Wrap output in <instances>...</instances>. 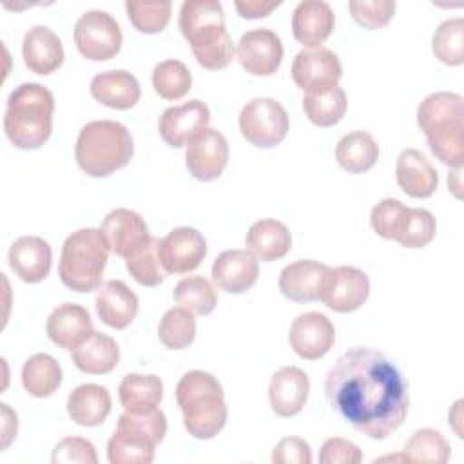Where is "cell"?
<instances>
[{"label":"cell","mask_w":464,"mask_h":464,"mask_svg":"<svg viewBox=\"0 0 464 464\" xmlns=\"http://www.w3.org/2000/svg\"><path fill=\"white\" fill-rule=\"evenodd\" d=\"M179 31L196 62L208 71L230 65L234 44L225 27V13L216 0H187L179 9Z\"/></svg>","instance_id":"cell-2"},{"label":"cell","mask_w":464,"mask_h":464,"mask_svg":"<svg viewBox=\"0 0 464 464\" xmlns=\"http://www.w3.org/2000/svg\"><path fill=\"white\" fill-rule=\"evenodd\" d=\"M437 221L426 208H410L408 221L397 243L404 248H422L435 237Z\"/></svg>","instance_id":"cell-44"},{"label":"cell","mask_w":464,"mask_h":464,"mask_svg":"<svg viewBox=\"0 0 464 464\" xmlns=\"http://www.w3.org/2000/svg\"><path fill=\"white\" fill-rule=\"evenodd\" d=\"M121 27L107 11H87L74 25V44L80 54L91 62L114 58L121 49Z\"/></svg>","instance_id":"cell-10"},{"label":"cell","mask_w":464,"mask_h":464,"mask_svg":"<svg viewBox=\"0 0 464 464\" xmlns=\"http://www.w3.org/2000/svg\"><path fill=\"white\" fill-rule=\"evenodd\" d=\"M324 393L339 417L375 440L392 435L408 415L410 395L402 373L372 348L344 352L326 373Z\"/></svg>","instance_id":"cell-1"},{"label":"cell","mask_w":464,"mask_h":464,"mask_svg":"<svg viewBox=\"0 0 464 464\" xmlns=\"http://www.w3.org/2000/svg\"><path fill=\"white\" fill-rule=\"evenodd\" d=\"M290 348L306 361L324 357L335 343V328L332 321L319 312H306L294 319L288 332Z\"/></svg>","instance_id":"cell-15"},{"label":"cell","mask_w":464,"mask_h":464,"mask_svg":"<svg viewBox=\"0 0 464 464\" xmlns=\"http://www.w3.org/2000/svg\"><path fill=\"white\" fill-rule=\"evenodd\" d=\"M165 435L167 419L160 408L145 413L125 411L107 442V459L111 464H150Z\"/></svg>","instance_id":"cell-8"},{"label":"cell","mask_w":464,"mask_h":464,"mask_svg":"<svg viewBox=\"0 0 464 464\" xmlns=\"http://www.w3.org/2000/svg\"><path fill=\"white\" fill-rule=\"evenodd\" d=\"M22 56L31 72L51 74L63 63V45L53 29L34 25L24 36Z\"/></svg>","instance_id":"cell-26"},{"label":"cell","mask_w":464,"mask_h":464,"mask_svg":"<svg viewBox=\"0 0 464 464\" xmlns=\"http://www.w3.org/2000/svg\"><path fill=\"white\" fill-rule=\"evenodd\" d=\"M370 295L368 276L355 266L332 268L321 299L330 310L339 314L355 312L361 308Z\"/></svg>","instance_id":"cell-16"},{"label":"cell","mask_w":464,"mask_h":464,"mask_svg":"<svg viewBox=\"0 0 464 464\" xmlns=\"http://www.w3.org/2000/svg\"><path fill=\"white\" fill-rule=\"evenodd\" d=\"M0 406H2V437H4L2 448L5 450L11 444V440L16 437L18 420H16V413L7 404H0Z\"/></svg>","instance_id":"cell-50"},{"label":"cell","mask_w":464,"mask_h":464,"mask_svg":"<svg viewBox=\"0 0 464 464\" xmlns=\"http://www.w3.org/2000/svg\"><path fill=\"white\" fill-rule=\"evenodd\" d=\"M62 384V366L49 353H34L22 366L24 390L38 399L53 395Z\"/></svg>","instance_id":"cell-34"},{"label":"cell","mask_w":464,"mask_h":464,"mask_svg":"<svg viewBox=\"0 0 464 464\" xmlns=\"http://www.w3.org/2000/svg\"><path fill=\"white\" fill-rule=\"evenodd\" d=\"M91 94L98 103L109 109L127 111L140 102L141 89L134 74L118 69L98 72L91 80Z\"/></svg>","instance_id":"cell-28"},{"label":"cell","mask_w":464,"mask_h":464,"mask_svg":"<svg viewBox=\"0 0 464 464\" xmlns=\"http://www.w3.org/2000/svg\"><path fill=\"white\" fill-rule=\"evenodd\" d=\"M138 295L120 279L105 281L96 294V312L103 324L123 330L138 314Z\"/></svg>","instance_id":"cell-25"},{"label":"cell","mask_w":464,"mask_h":464,"mask_svg":"<svg viewBox=\"0 0 464 464\" xmlns=\"http://www.w3.org/2000/svg\"><path fill=\"white\" fill-rule=\"evenodd\" d=\"M54 96L40 83H22L7 98L4 132L11 145L22 150L40 149L53 130Z\"/></svg>","instance_id":"cell-4"},{"label":"cell","mask_w":464,"mask_h":464,"mask_svg":"<svg viewBox=\"0 0 464 464\" xmlns=\"http://www.w3.org/2000/svg\"><path fill=\"white\" fill-rule=\"evenodd\" d=\"M51 460L54 464L56 462L96 464L98 455H96V448L91 440H87L83 437H65L56 444Z\"/></svg>","instance_id":"cell-46"},{"label":"cell","mask_w":464,"mask_h":464,"mask_svg":"<svg viewBox=\"0 0 464 464\" xmlns=\"http://www.w3.org/2000/svg\"><path fill=\"white\" fill-rule=\"evenodd\" d=\"M335 160L346 172L362 174L379 160V145L370 132L353 130L344 134L335 147Z\"/></svg>","instance_id":"cell-33"},{"label":"cell","mask_w":464,"mask_h":464,"mask_svg":"<svg viewBox=\"0 0 464 464\" xmlns=\"http://www.w3.org/2000/svg\"><path fill=\"white\" fill-rule=\"evenodd\" d=\"M257 276L259 263L248 250H225L212 263L214 283L228 294H243L250 290L256 285Z\"/></svg>","instance_id":"cell-22"},{"label":"cell","mask_w":464,"mask_h":464,"mask_svg":"<svg viewBox=\"0 0 464 464\" xmlns=\"http://www.w3.org/2000/svg\"><path fill=\"white\" fill-rule=\"evenodd\" d=\"M402 455L406 462L419 464H444L450 460L451 448L444 435L431 428L417 430L404 444Z\"/></svg>","instance_id":"cell-36"},{"label":"cell","mask_w":464,"mask_h":464,"mask_svg":"<svg viewBox=\"0 0 464 464\" xmlns=\"http://www.w3.org/2000/svg\"><path fill=\"white\" fill-rule=\"evenodd\" d=\"M245 245L257 261H277L292 248V236L285 223L277 219H259L248 228Z\"/></svg>","instance_id":"cell-30"},{"label":"cell","mask_w":464,"mask_h":464,"mask_svg":"<svg viewBox=\"0 0 464 464\" xmlns=\"http://www.w3.org/2000/svg\"><path fill=\"white\" fill-rule=\"evenodd\" d=\"M346 92L339 85L308 92L303 98V111L317 127H332L339 123L346 114Z\"/></svg>","instance_id":"cell-35"},{"label":"cell","mask_w":464,"mask_h":464,"mask_svg":"<svg viewBox=\"0 0 464 464\" xmlns=\"http://www.w3.org/2000/svg\"><path fill=\"white\" fill-rule=\"evenodd\" d=\"M154 92L163 100H181L192 89V74L179 60H163L152 71Z\"/></svg>","instance_id":"cell-38"},{"label":"cell","mask_w":464,"mask_h":464,"mask_svg":"<svg viewBox=\"0 0 464 464\" xmlns=\"http://www.w3.org/2000/svg\"><path fill=\"white\" fill-rule=\"evenodd\" d=\"M210 121V111L201 100H188L181 105L169 107L161 112L158 130L161 140L174 149L188 143V140L205 129Z\"/></svg>","instance_id":"cell-18"},{"label":"cell","mask_w":464,"mask_h":464,"mask_svg":"<svg viewBox=\"0 0 464 464\" xmlns=\"http://www.w3.org/2000/svg\"><path fill=\"white\" fill-rule=\"evenodd\" d=\"M109 259V243L100 228H80L62 245L58 276L74 292H92L102 286Z\"/></svg>","instance_id":"cell-7"},{"label":"cell","mask_w":464,"mask_h":464,"mask_svg":"<svg viewBox=\"0 0 464 464\" xmlns=\"http://www.w3.org/2000/svg\"><path fill=\"white\" fill-rule=\"evenodd\" d=\"M408 216H410V207H406L399 199L386 198L372 208L370 225L377 236L397 241L404 230Z\"/></svg>","instance_id":"cell-42"},{"label":"cell","mask_w":464,"mask_h":464,"mask_svg":"<svg viewBox=\"0 0 464 464\" xmlns=\"http://www.w3.org/2000/svg\"><path fill=\"white\" fill-rule=\"evenodd\" d=\"M100 230L109 243V250L125 259L150 239L145 219L130 208L111 210L103 218Z\"/></svg>","instance_id":"cell-19"},{"label":"cell","mask_w":464,"mask_h":464,"mask_svg":"<svg viewBox=\"0 0 464 464\" xmlns=\"http://www.w3.org/2000/svg\"><path fill=\"white\" fill-rule=\"evenodd\" d=\"M335 25V14L330 4L323 0L299 2L292 13V34L308 49H317L328 40Z\"/></svg>","instance_id":"cell-20"},{"label":"cell","mask_w":464,"mask_h":464,"mask_svg":"<svg viewBox=\"0 0 464 464\" xmlns=\"http://www.w3.org/2000/svg\"><path fill=\"white\" fill-rule=\"evenodd\" d=\"M7 261L11 270L24 283L34 285L49 276L53 250L51 245L38 236H22L11 245Z\"/></svg>","instance_id":"cell-23"},{"label":"cell","mask_w":464,"mask_h":464,"mask_svg":"<svg viewBox=\"0 0 464 464\" xmlns=\"http://www.w3.org/2000/svg\"><path fill=\"white\" fill-rule=\"evenodd\" d=\"M160 343L169 350H183L196 337L194 314L183 306L169 308L158 324Z\"/></svg>","instance_id":"cell-37"},{"label":"cell","mask_w":464,"mask_h":464,"mask_svg":"<svg viewBox=\"0 0 464 464\" xmlns=\"http://www.w3.org/2000/svg\"><path fill=\"white\" fill-rule=\"evenodd\" d=\"M158 245L160 239L152 237L141 245L138 250H134L127 259L125 266L132 279L143 286H158L165 279V270L158 257Z\"/></svg>","instance_id":"cell-41"},{"label":"cell","mask_w":464,"mask_h":464,"mask_svg":"<svg viewBox=\"0 0 464 464\" xmlns=\"http://www.w3.org/2000/svg\"><path fill=\"white\" fill-rule=\"evenodd\" d=\"M176 401L188 435L199 440L216 437L227 422V404L219 381L203 370L187 372L176 384Z\"/></svg>","instance_id":"cell-5"},{"label":"cell","mask_w":464,"mask_h":464,"mask_svg":"<svg viewBox=\"0 0 464 464\" xmlns=\"http://www.w3.org/2000/svg\"><path fill=\"white\" fill-rule=\"evenodd\" d=\"M118 397L125 411L145 413L160 406L163 399V382L158 375L129 373L118 386Z\"/></svg>","instance_id":"cell-32"},{"label":"cell","mask_w":464,"mask_h":464,"mask_svg":"<svg viewBox=\"0 0 464 464\" xmlns=\"http://www.w3.org/2000/svg\"><path fill=\"white\" fill-rule=\"evenodd\" d=\"M279 5L281 2H265V0H236L234 2V7L239 13V16L248 20L265 18Z\"/></svg>","instance_id":"cell-49"},{"label":"cell","mask_w":464,"mask_h":464,"mask_svg":"<svg viewBox=\"0 0 464 464\" xmlns=\"http://www.w3.org/2000/svg\"><path fill=\"white\" fill-rule=\"evenodd\" d=\"M111 395L109 392L94 382H85L76 386L67 397V413L78 426L94 428L103 424L111 413Z\"/></svg>","instance_id":"cell-29"},{"label":"cell","mask_w":464,"mask_h":464,"mask_svg":"<svg viewBox=\"0 0 464 464\" xmlns=\"http://www.w3.org/2000/svg\"><path fill=\"white\" fill-rule=\"evenodd\" d=\"M127 16L130 24L145 34H156L161 33L169 20H170V11L172 5L170 2H136V0H127L125 2Z\"/></svg>","instance_id":"cell-43"},{"label":"cell","mask_w":464,"mask_h":464,"mask_svg":"<svg viewBox=\"0 0 464 464\" xmlns=\"http://www.w3.org/2000/svg\"><path fill=\"white\" fill-rule=\"evenodd\" d=\"M308 392V375L297 366H283L270 379L268 401L276 415L288 419L303 410Z\"/></svg>","instance_id":"cell-21"},{"label":"cell","mask_w":464,"mask_h":464,"mask_svg":"<svg viewBox=\"0 0 464 464\" xmlns=\"http://www.w3.org/2000/svg\"><path fill=\"white\" fill-rule=\"evenodd\" d=\"M174 301L196 315H208L218 304V294L208 279L190 276L174 286Z\"/></svg>","instance_id":"cell-40"},{"label":"cell","mask_w":464,"mask_h":464,"mask_svg":"<svg viewBox=\"0 0 464 464\" xmlns=\"http://www.w3.org/2000/svg\"><path fill=\"white\" fill-rule=\"evenodd\" d=\"M362 460V451L352 440L332 437L326 439L319 451V462L323 464H359Z\"/></svg>","instance_id":"cell-47"},{"label":"cell","mask_w":464,"mask_h":464,"mask_svg":"<svg viewBox=\"0 0 464 464\" xmlns=\"http://www.w3.org/2000/svg\"><path fill=\"white\" fill-rule=\"evenodd\" d=\"M45 332L56 346L74 350L87 337H91L94 328L87 308L74 303H63L56 306L47 317Z\"/></svg>","instance_id":"cell-24"},{"label":"cell","mask_w":464,"mask_h":464,"mask_svg":"<svg viewBox=\"0 0 464 464\" xmlns=\"http://www.w3.org/2000/svg\"><path fill=\"white\" fill-rule=\"evenodd\" d=\"M236 54L248 74L272 76L283 62V44L272 29H252L241 34Z\"/></svg>","instance_id":"cell-14"},{"label":"cell","mask_w":464,"mask_h":464,"mask_svg":"<svg viewBox=\"0 0 464 464\" xmlns=\"http://www.w3.org/2000/svg\"><path fill=\"white\" fill-rule=\"evenodd\" d=\"M134 152L129 129L114 120H94L82 127L74 158L78 167L91 178H105L125 167Z\"/></svg>","instance_id":"cell-6"},{"label":"cell","mask_w":464,"mask_h":464,"mask_svg":"<svg viewBox=\"0 0 464 464\" xmlns=\"http://www.w3.org/2000/svg\"><path fill=\"white\" fill-rule=\"evenodd\" d=\"M341 76L343 65L337 54L326 47L303 49L292 62V80L304 94L337 85Z\"/></svg>","instance_id":"cell-13"},{"label":"cell","mask_w":464,"mask_h":464,"mask_svg":"<svg viewBox=\"0 0 464 464\" xmlns=\"http://www.w3.org/2000/svg\"><path fill=\"white\" fill-rule=\"evenodd\" d=\"M431 51L444 65H462L464 62V20L460 16L444 20L433 33Z\"/></svg>","instance_id":"cell-39"},{"label":"cell","mask_w":464,"mask_h":464,"mask_svg":"<svg viewBox=\"0 0 464 464\" xmlns=\"http://www.w3.org/2000/svg\"><path fill=\"white\" fill-rule=\"evenodd\" d=\"M274 464H310L312 450L310 444L299 437L281 439L272 451Z\"/></svg>","instance_id":"cell-48"},{"label":"cell","mask_w":464,"mask_h":464,"mask_svg":"<svg viewBox=\"0 0 464 464\" xmlns=\"http://www.w3.org/2000/svg\"><path fill=\"white\" fill-rule=\"evenodd\" d=\"M207 256V241L192 227H178L160 239L158 257L167 274H188Z\"/></svg>","instance_id":"cell-12"},{"label":"cell","mask_w":464,"mask_h":464,"mask_svg":"<svg viewBox=\"0 0 464 464\" xmlns=\"http://www.w3.org/2000/svg\"><path fill=\"white\" fill-rule=\"evenodd\" d=\"M332 268L314 259H297L279 274L281 294L295 303L319 301Z\"/></svg>","instance_id":"cell-17"},{"label":"cell","mask_w":464,"mask_h":464,"mask_svg":"<svg viewBox=\"0 0 464 464\" xmlns=\"http://www.w3.org/2000/svg\"><path fill=\"white\" fill-rule=\"evenodd\" d=\"M71 359L80 372L103 375L118 366L120 348L111 335L92 332L78 348L71 350Z\"/></svg>","instance_id":"cell-31"},{"label":"cell","mask_w":464,"mask_h":464,"mask_svg":"<svg viewBox=\"0 0 464 464\" xmlns=\"http://www.w3.org/2000/svg\"><path fill=\"white\" fill-rule=\"evenodd\" d=\"M185 163L199 181L218 179L228 163V141L216 129H201L187 143Z\"/></svg>","instance_id":"cell-11"},{"label":"cell","mask_w":464,"mask_h":464,"mask_svg":"<svg viewBox=\"0 0 464 464\" xmlns=\"http://www.w3.org/2000/svg\"><path fill=\"white\" fill-rule=\"evenodd\" d=\"M348 9L352 18L364 29L384 27L395 13L393 0H373V2H350Z\"/></svg>","instance_id":"cell-45"},{"label":"cell","mask_w":464,"mask_h":464,"mask_svg":"<svg viewBox=\"0 0 464 464\" xmlns=\"http://www.w3.org/2000/svg\"><path fill=\"white\" fill-rule=\"evenodd\" d=\"M417 123L431 154L444 165L460 169L464 160V100L457 92H433L417 109Z\"/></svg>","instance_id":"cell-3"},{"label":"cell","mask_w":464,"mask_h":464,"mask_svg":"<svg viewBox=\"0 0 464 464\" xmlns=\"http://www.w3.org/2000/svg\"><path fill=\"white\" fill-rule=\"evenodd\" d=\"M395 178L399 187L417 199L430 198L439 185V174L430 160L417 149H404L395 165Z\"/></svg>","instance_id":"cell-27"},{"label":"cell","mask_w":464,"mask_h":464,"mask_svg":"<svg viewBox=\"0 0 464 464\" xmlns=\"http://www.w3.org/2000/svg\"><path fill=\"white\" fill-rule=\"evenodd\" d=\"M239 130L250 145L270 149L286 138L288 114L274 98H252L239 112Z\"/></svg>","instance_id":"cell-9"}]
</instances>
